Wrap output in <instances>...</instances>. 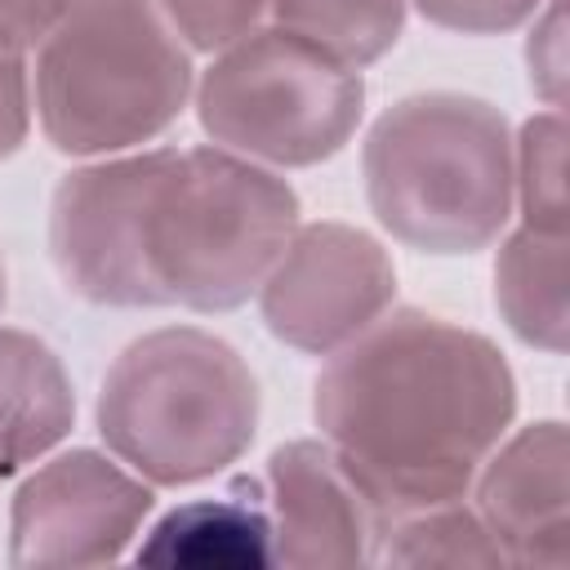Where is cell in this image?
<instances>
[{
	"instance_id": "8992f818",
	"label": "cell",
	"mask_w": 570,
	"mask_h": 570,
	"mask_svg": "<svg viewBox=\"0 0 570 570\" xmlns=\"http://www.w3.org/2000/svg\"><path fill=\"white\" fill-rule=\"evenodd\" d=\"M191 94L209 142L267 169L338 156L365 116V76L276 22L218 49Z\"/></svg>"
},
{
	"instance_id": "44dd1931",
	"label": "cell",
	"mask_w": 570,
	"mask_h": 570,
	"mask_svg": "<svg viewBox=\"0 0 570 570\" xmlns=\"http://www.w3.org/2000/svg\"><path fill=\"white\" fill-rule=\"evenodd\" d=\"M31 134V71L18 49L0 45V160L18 156Z\"/></svg>"
},
{
	"instance_id": "7c38bea8",
	"label": "cell",
	"mask_w": 570,
	"mask_h": 570,
	"mask_svg": "<svg viewBox=\"0 0 570 570\" xmlns=\"http://www.w3.org/2000/svg\"><path fill=\"white\" fill-rule=\"evenodd\" d=\"M76 428V392L62 356L27 334L0 325V481L36 468Z\"/></svg>"
},
{
	"instance_id": "ffe728a7",
	"label": "cell",
	"mask_w": 570,
	"mask_h": 570,
	"mask_svg": "<svg viewBox=\"0 0 570 570\" xmlns=\"http://www.w3.org/2000/svg\"><path fill=\"white\" fill-rule=\"evenodd\" d=\"M543 0H414V9L445 31L463 36H499L539 13Z\"/></svg>"
},
{
	"instance_id": "3957f363",
	"label": "cell",
	"mask_w": 570,
	"mask_h": 570,
	"mask_svg": "<svg viewBox=\"0 0 570 570\" xmlns=\"http://www.w3.org/2000/svg\"><path fill=\"white\" fill-rule=\"evenodd\" d=\"M361 174L392 240L423 254H476L512 218V125L476 94H410L370 125Z\"/></svg>"
},
{
	"instance_id": "e0dca14e",
	"label": "cell",
	"mask_w": 570,
	"mask_h": 570,
	"mask_svg": "<svg viewBox=\"0 0 570 570\" xmlns=\"http://www.w3.org/2000/svg\"><path fill=\"white\" fill-rule=\"evenodd\" d=\"M512 205H521L525 227L566 232V116L557 107L534 111L512 134Z\"/></svg>"
},
{
	"instance_id": "5bb4252c",
	"label": "cell",
	"mask_w": 570,
	"mask_h": 570,
	"mask_svg": "<svg viewBox=\"0 0 570 570\" xmlns=\"http://www.w3.org/2000/svg\"><path fill=\"white\" fill-rule=\"evenodd\" d=\"M566 232L517 227L503 236L494 258V307L503 325L539 352L561 356L570 334V303H566Z\"/></svg>"
},
{
	"instance_id": "7402d4cb",
	"label": "cell",
	"mask_w": 570,
	"mask_h": 570,
	"mask_svg": "<svg viewBox=\"0 0 570 570\" xmlns=\"http://www.w3.org/2000/svg\"><path fill=\"white\" fill-rule=\"evenodd\" d=\"M58 0H0V45L4 49H36L49 13H53Z\"/></svg>"
},
{
	"instance_id": "277c9868",
	"label": "cell",
	"mask_w": 570,
	"mask_h": 570,
	"mask_svg": "<svg viewBox=\"0 0 570 570\" xmlns=\"http://www.w3.org/2000/svg\"><path fill=\"white\" fill-rule=\"evenodd\" d=\"M258 379L218 334L165 325L134 338L98 387L107 450L147 485H196L227 472L258 432Z\"/></svg>"
},
{
	"instance_id": "8fae6325",
	"label": "cell",
	"mask_w": 570,
	"mask_h": 570,
	"mask_svg": "<svg viewBox=\"0 0 570 570\" xmlns=\"http://www.w3.org/2000/svg\"><path fill=\"white\" fill-rule=\"evenodd\" d=\"M468 490L508 566L561 570L570 561V441L561 419L503 436Z\"/></svg>"
},
{
	"instance_id": "603a6c76",
	"label": "cell",
	"mask_w": 570,
	"mask_h": 570,
	"mask_svg": "<svg viewBox=\"0 0 570 570\" xmlns=\"http://www.w3.org/2000/svg\"><path fill=\"white\" fill-rule=\"evenodd\" d=\"M0 312H4V258H0Z\"/></svg>"
},
{
	"instance_id": "9a60e30c",
	"label": "cell",
	"mask_w": 570,
	"mask_h": 570,
	"mask_svg": "<svg viewBox=\"0 0 570 570\" xmlns=\"http://www.w3.org/2000/svg\"><path fill=\"white\" fill-rule=\"evenodd\" d=\"M405 4L410 0H267V13L276 27L361 71L401 40Z\"/></svg>"
},
{
	"instance_id": "6da1fadb",
	"label": "cell",
	"mask_w": 570,
	"mask_h": 570,
	"mask_svg": "<svg viewBox=\"0 0 570 570\" xmlns=\"http://www.w3.org/2000/svg\"><path fill=\"white\" fill-rule=\"evenodd\" d=\"M312 419L392 521L468 499L517 419V374L481 330L387 307L330 352L312 383Z\"/></svg>"
},
{
	"instance_id": "30bf717a",
	"label": "cell",
	"mask_w": 570,
	"mask_h": 570,
	"mask_svg": "<svg viewBox=\"0 0 570 570\" xmlns=\"http://www.w3.org/2000/svg\"><path fill=\"white\" fill-rule=\"evenodd\" d=\"M267 512L276 561L285 566L379 561L387 512L325 436H298L272 450Z\"/></svg>"
},
{
	"instance_id": "52a82bcc",
	"label": "cell",
	"mask_w": 570,
	"mask_h": 570,
	"mask_svg": "<svg viewBox=\"0 0 570 570\" xmlns=\"http://www.w3.org/2000/svg\"><path fill=\"white\" fill-rule=\"evenodd\" d=\"M174 147L98 156L53 187L49 258L62 285L94 307H165L147 258V214Z\"/></svg>"
},
{
	"instance_id": "7a4b0ae2",
	"label": "cell",
	"mask_w": 570,
	"mask_h": 570,
	"mask_svg": "<svg viewBox=\"0 0 570 570\" xmlns=\"http://www.w3.org/2000/svg\"><path fill=\"white\" fill-rule=\"evenodd\" d=\"M196 89L191 49L151 0H58L31 67L53 151L98 160L156 142Z\"/></svg>"
},
{
	"instance_id": "ba28073f",
	"label": "cell",
	"mask_w": 570,
	"mask_h": 570,
	"mask_svg": "<svg viewBox=\"0 0 570 570\" xmlns=\"http://www.w3.org/2000/svg\"><path fill=\"white\" fill-rule=\"evenodd\" d=\"M396 303L392 254L352 223H298L258 285L272 338L294 352L330 356Z\"/></svg>"
},
{
	"instance_id": "4fadbf2b",
	"label": "cell",
	"mask_w": 570,
	"mask_h": 570,
	"mask_svg": "<svg viewBox=\"0 0 570 570\" xmlns=\"http://www.w3.org/2000/svg\"><path fill=\"white\" fill-rule=\"evenodd\" d=\"M134 557L147 566H272V512L258 494V481L240 476L227 494L178 503L147 530Z\"/></svg>"
},
{
	"instance_id": "2e32d148",
	"label": "cell",
	"mask_w": 570,
	"mask_h": 570,
	"mask_svg": "<svg viewBox=\"0 0 570 570\" xmlns=\"http://www.w3.org/2000/svg\"><path fill=\"white\" fill-rule=\"evenodd\" d=\"M379 561L383 566H508L494 534L485 530L476 508L463 499L392 517L383 530Z\"/></svg>"
},
{
	"instance_id": "d6986e66",
	"label": "cell",
	"mask_w": 570,
	"mask_h": 570,
	"mask_svg": "<svg viewBox=\"0 0 570 570\" xmlns=\"http://www.w3.org/2000/svg\"><path fill=\"white\" fill-rule=\"evenodd\" d=\"M525 67L530 89L543 98V107L566 102V0H543L525 40Z\"/></svg>"
},
{
	"instance_id": "9c48e42d",
	"label": "cell",
	"mask_w": 570,
	"mask_h": 570,
	"mask_svg": "<svg viewBox=\"0 0 570 570\" xmlns=\"http://www.w3.org/2000/svg\"><path fill=\"white\" fill-rule=\"evenodd\" d=\"M151 485L116 454L67 450L40 463L9 508V566H107L151 517Z\"/></svg>"
},
{
	"instance_id": "5b68a950",
	"label": "cell",
	"mask_w": 570,
	"mask_h": 570,
	"mask_svg": "<svg viewBox=\"0 0 570 570\" xmlns=\"http://www.w3.org/2000/svg\"><path fill=\"white\" fill-rule=\"evenodd\" d=\"M298 227V191L227 147L174 151L147 214V258L165 307L249 303Z\"/></svg>"
},
{
	"instance_id": "ac0fdd59",
	"label": "cell",
	"mask_w": 570,
	"mask_h": 570,
	"mask_svg": "<svg viewBox=\"0 0 570 570\" xmlns=\"http://www.w3.org/2000/svg\"><path fill=\"white\" fill-rule=\"evenodd\" d=\"M178 40L196 53H218L267 18V0H151Z\"/></svg>"
}]
</instances>
